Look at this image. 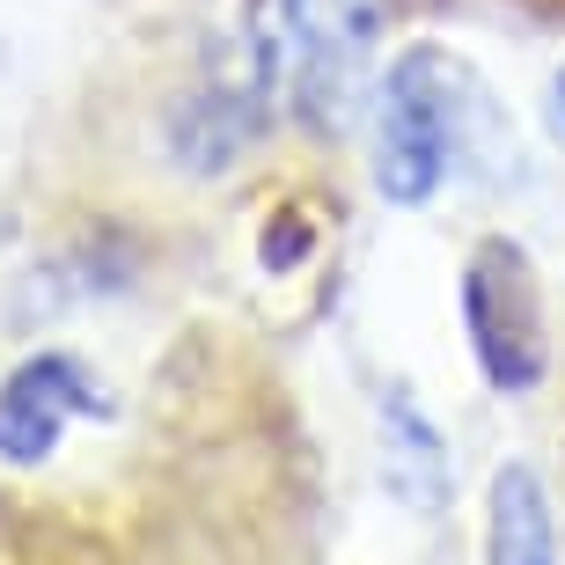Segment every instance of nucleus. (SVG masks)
Returning <instances> with one entry per match:
<instances>
[{
    "label": "nucleus",
    "mask_w": 565,
    "mask_h": 565,
    "mask_svg": "<svg viewBox=\"0 0 565 565\" xmlns=\"http://www.w3.org/2000/svg\"><path fill=\"white\" fill-rule=\"evenodd\" d=\"M316 250V228L301 206H279L273 221H265V235H257V257H265V273H294V265H309Z\"/></svg>",
    "instance_id": "nucleus-7"
},
{
    "label": "nucleus",
    "mask_w": 565,
    "mask_h": 565,
    "mask_svg": "<svg viewBox=\"0 0 565 565\" xmlns=\"http://www.w3.org/2000/svg\"><path fill=\"white\" fill-rule=\"evenodd\" d=\"M294 52V104L309 118H331L353 88V60L367 44V0H279Z\"/></svg>",
    "instance_id": "nucleus-4"
},
{
    "label": "nucleus",
    "mask_w": 565,
    "mask_h": 565,
    "mask_svg": "<svg viewBox=\"0 0 565 565\" xmlns=\"http://www.w3.org/2000/svg\"><path fill=\"white\" fill-rule=\"evenodd\" d=\"M478 110V74L440 52V44H412L375 88V191L390 206H434V191L448 184V169L462 154Z\"/></svg>",
    "instance_id": "nucleus-1"
},
{
    "label": "nucleus",
    "mask_w": 565,
    "mask_h": 565,
    "mask_svg": "<svg viewBox=\"0 0 565 565\" xmlns=\"http://www.w3.org/2000/svg\"><path fill=\"white\" fill-rule=\"evenodd\" d=\"M462 338H470V360L478 375L500 390V397H522L536 390L551 367V338H544V287H536V265L514 235H484L470 265H462Z\"/></svg>",
    "instance_id": "nucleus-2"
},
{
    "label": "nucleus",
    "mask_w": 565,
    "mask_h": 565,
    "mask_svg": "<svg viewBox=\"0 0 565 565\" xmlns=\"http://www.w3.org/2000/svg\"><path fill=\"white\" fill-rule=\"evenodd\" d=\"M382 456H390V484L412 507H426V514L448 507V448L404 390H382Z\"/></svg>",
    "instance_id": "nucleus-6"
},
{
    "label": "nucleus",
    "mask_w": 565,
    "mask_h": 565,
    "mask_svg": "<svg viewBox=\"0 0 565 565\" xmlns=\"http://www.w3.org/2000/svg\"><path fill=\"white\" fill-rule=\"evenodd\" d=\"M484 565H565L536 462H500L484 492Z\"/></svg>",
    "instance_id": "nucleus-5"
},
{
    "label": "nucleus",
    "mask_w": 565,
    "mask_h": 565,
    "mask_svg": "<svg viewBox=\"0 0 565 565\" xmlns=\"http://www.w3.org/2000/svg\"><path fill=\"white\" fill-rule=\"evenodd\" d=\"M551 118H558V132H565V74H558V88H551Z\"/></svg>",
    "instance_id": "nucleus-8"
},
{
    "label": "nucleus",
    "mask_w": 565,
    "mask_h": 565,
    "mask_svg": "<svg viewBox=\"0 0 565 565\" xmlns=\"http://www.w3.org/2000/svg\"><path fill=\"white\" fill-rule=\"evenodd\" d=\"M96 412H104V397H96V375H88L82 353H66V345L30 353L0 382V462L38 470V462H52L66 426L96 419Z\"/></svg>",
    "instance_id": "nucleus-3"
}]
</instances>
